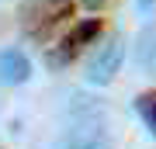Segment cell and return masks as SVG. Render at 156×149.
Instances as JSON below:
<instances>
[{"instance_id":"obj_1","label":"cell","mask_w":156,"mask_h":149,"mask_svg":"<svg viewBox=\"0 0 156 149\" xmlns=\"http://www.w3.org/2000/svg\"><path fill=\"white\" fill-rule=\"evenodd\" d=\"M122 59H125V38L122 35H108V38L97 45L94 59H90V66H87V83L108 87V83L118 76V69H122Z\"/></svg>"},{"instance_id":"obj_2","label":"cell","mask_w":156,"mask_h":149,"mask_svg":"<svg viewBox=\"0 0 156 149\" xmlns=\"http://www.w3.org/2000/svg\"><path fill=\"white\" fill-rule=\"evenodd\" d=\"M101 31H104L101 17H83V21H76V24L69 28V35L59 42V49H56V55H52V62H56V66H62V62L76 59V55L83 52L87 45H97Z\"/></svg>"},{"instance_id":"obj_3","label":"cell","mask_w":156,"mask_h":149,"mask_svg":"<svg viewBox=\"0 0 156 149\" xmlns=\"http://www.w3.org/2000/svg\"><path fill=\"white\" fill-rule=\"evenodd\" d=\"M62 149H115V146H111V135L97 122H80V125H73L66 132Z\"/></svg>"},{"instance_id":"obj_4","label":"cell","mask_w":156,"mask_h":149,"mask_svg":"<svg viewBox=\"0 0 156 149\" xmlns=\"http://www.w3.org/2000/svg\"><path fill=\"white\" fill-rule=\"evenodd\" d=\"M31 80V59L21 49H0V87H21Z\"/></svg>"},{"instance_id":"obj_5","label":"cell","mask_w":156,"mask_h":149,"mask_svg":"<svg viewBox=\"0 0 156 149\" xmlns=\"http://www.w3.org/2000/svg\"><path fill=\"white\" fill-rule=\"evenodd\" d=\"M135 62L142 73H156V24L142 28L135 38Z\"/></svg>"},{"instance_id":"obj_6","label":"cell","mask_w":156,"mask_h":149,"mask_svg":"<svg viewBox=\"0 0 156 149\" xmlns=\"http://www.w3.org/2000/svg\"><path fill=\"white\" fill-rule=\"evenodd\" d=\"M135 111H139L142 125L156 135V90H146V94H139V97H135Z\"/></svg>"},{"instance_id":"obj_7","label":"cell","mask_w":156,"mask_h":149,"mask_svg":"<svg viewBox=\"0 0 156 149\" xmlns=\"http://www.w3.org/2000/svg\"><path fill=\"white\" fill-rule=\"evenodd\" d=\"M153 7H156V0H139V11H142V14H149Z\"/></svg>"},{"instance_id":"obj_8","label":"cell","mask_w":156,"mask_h":149,"mask_svg":"<svg viewBox=\"0 0 156 149\" xmlns=\"http://www.w3.org/2000/svg\"><path fill=\"white\" fill-rule=\"evenodd\" d=\"M87 4H90V7H104L108 0H87Z\"/></svg>"}]
</instances>
